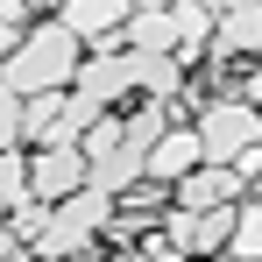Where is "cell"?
Returning a JSON list of instances; mask_svg holds the SVG:
<instances>
[{
  "mask_svg": "<svg viewBox=\"0 0 262 262\" xmlns=\"http://www.w3.org/2000/svg\"><path fill=\"white\" fill-rule=\"evenodd\" d=\"M21 199H29V156L0 149V213H14Z\"/></svg>",
  "mask_w": 262,
  "mask_h": 262,
  "instance_id": "cell-16",
  "label": "cell"
},
{
  "mask_svg": "<svg viewBox=\"0 0 262 262\" xmlns=\"http://www.w3.org/2000/svg\"><path fill=\"white\" fill-rule=\"evenodd\" d=\"M50 21H57L71 43L85 50V57H92V50H121V29H128V0H71V7H57Z\"/></svg>",
  "mask_w": 262,
  "mask_h": 262,
  "instance_id": "cell-5",
  "label": "cell"
},
{
  "mask_svg": "<svg viewBox=\"0 0 262 262\" xmlns=\"http://www.w3.org/2000/svg\"><path fill=\"white\" fill-rule=\"evenodd\" d=\"M14 142H21V99L0 85V149H14Z\"/></svg>",
  "mask_w": 262,
  "mask_h": 262,
  "instance_id": "cell-19",
  "label": "cell"
},
{
  "mask_svg": "<svg viewBox=\"0 0 262 262\" xmlns=\"http://www.w3.org/2000/svg\"><path fill=\"white\" fill-rule=\"evenodd\" d=\"M191 170H199V142H191V128H163L156 149H149V170H142V177L177 184V177H191Z\"/></svg>",
  "mask_w": 262,
  "mask_h": 262,
  "instance_id": "cell-11",
  "label": "cell"
},
{
  "mask_svg": "<svg viewBox=\"0 0 262 262\" xmlns=\"http://www.w3.org/2000/svg\"><path fill=\"white\" fill-rule=\"evenodd\" d=\"M114 220V199H99V191H71L64 206H50V220H43V234H36V255L43 262H57V255H78L92 234Z\"/></svg>",
  "mask_w": 262,
  "mask_h": 262,
  "instance_id": "cell-4",
  "label": "cell"
},
{
  "mask_svg": "<svg viewBox=\"0 0 262 262\" xmlns=\"http://www.w3.org/2000/svg\"><path fill=\"white\" fill-rule=\"evenodd\" d=\"M43 220H50V206H43V199H21V206H14V213H7V234H14V241H29V248H36V234H43Z\"/></svg>",
  "mask_w": 262,
  "mask_h": 262,
  "instance_id": "cell-18",
  "label": "cell"
},
{
  "mask_svg": "<svg viewBox=\"0 0 262 262\" xmlns=\"http://www.w3.org/2000/svg\"><path fill=\"white\" fill-rule=\"evenodd\" d=\"M262 255V206L241 191L234 199V227H227V262H255Z\"/></svg>",
  "mask_w": 262,
  "mask_h": 262,
  "instance_id": "cell-14",
  "label": "cell"
},
{
  "mask_svg": "<svg viewBox=\"0 0 262 262\" xmlns=\"http://www.w3.org/2000/svg\"><path fill=\"white\" fill-rule=\"evenodd\" d=\"M114 262H142V255H135V248H121V255H114Z\"/></svg>",
  "mask_w": 262,
  "mask_h": 262,
  "instance_id": "cell-20",
  "label": "cell"
},
{
  "mask_svg": "<svg viewBox=\"0 0 262 262\" xmlns=\"http://www.w3.org/2000/svg\"><path fill=\"white\" fill-rule=\"evenodd\" d=\"M206 43H213V7L206 0H177L170 7V57H177V71H184V57H199Z\"/></svg>",
  "mask_w": 262,
  "mask_h": 262,
  "instance_id": "cell-12",
  "label": "cell"
},
{
  "mask_svg": "<svg viewBox=\"0 0 262 262\" xmlns=\"http://www.w3.org/2000/svg\"><path fill=\"white\" fill-rule=\"evenodd\" d=\"M255 135H262V121H255V106H241V99H206L199 121H191V142H199L206 170H227L241 149H255Z\"/></svg>",
  "mask_w": 262,
  "mask_h": 262,
  "instance_id": "cell-3",
  "label": "cell"
},
{
  "mask_svg": "<svg viewBox=\"0 0 262 262\" xmlns=\"http://www.w3.org/2000/svg\"><path fill=\"white\" fill-rule=\"evenodd\" d=\"M78 64H85V50L71 43L57 21H36L29 36H21V50L7 57V71H0V85L14 92V99H43V92H64L71 78H78Z\"/></svg>",
  "mask_w": 262,
  "mask_h": 262,
  "instance_id": "cell-1",
  "label": "cell"
},
{
  "mask_svg": "<svg viewBox=\"0 0 262 262\" xmlns=\"http://www.w3.org/2000/svg\"><path fill=\"white\" fill-rule=\"evenodd\" d=\"M114 149H121V121H114V114H99V121L85 128V142H78V156H85V170H99V163H106Z\"/></svg>",
  "mask_w": 262,
  "mask_h": 262,
  "instance_id": "cell-15",
  "label": "cell"
},
{
  "mask_svg": "<svg viewBox=\"0 0 262 262\" xmlns=\"http://www.w3.org/2000/svg\"><path fill=\"white\" fill-rule=\"evenodd\" d=\"M163 128H170L163 106H142L135 121H121V149H114L99 170H85V191H99V199H128L135 184H142V170H149V149H156Z\"/></svg>",
  "mask_w": 262,
  "mask_h": 262,
  "instance_id": "cell-2",
  "label": "cell"
},
{
  "mask_svg": "<svg viewBox=\"0 0 262 262\" xmlns=\"http://www.w3.org/2000/svg\"><path fill=\"white\" fill-rule=\"evenodd\" d=\"M57 262H78V255H57Z\"/></svg>",
  "mask_w": 262,
  "mask_h": 262,
  "instance_id": "cell-21",
  "label": "cell"
},
{
  "mask_svg": "<svg viewBox=\"0 0 262 262\" xmlns=\"http://www.w3.org/2000/svg\"><path fill=\"white\" fill-rule=\"evenodd\" d=\"M71 191H85V156H78V149H43V156H29V199L64 206Z\"/></svg>",
  "mask_w": 262,
  "mask_h": 262,
  "instance_id": "cell-6",
  "label": "cell"
},
{
  "mask_svg": "<svg viewBox=\"0 0 262 262\" xmlns=\"http://www.w3.org/2000/svg\"><path fill=\"white\" fill-rule=\"evenodd\" d=\"M255 50H262V7L255 0L213 7V57H255Z\"/></svg>",
  "mask_w": 262,
  "mask_h": 262,
  "instance_id": "cell-8",
  "label": "cell"
},
{
  "mask_svg": "<svg viewBox=\"0 0 262 262\" xmlns=\"http://www.w3.org/2000/svg\"><path fill=\"white\" fill-rule=\"evenodd\" d=\"M170 191H177V213H213V206H234L248 184H241L234 170H206V163H199L191 177H177Z\"/></svg>",
  "mask_w": 262,
  "mask_h": 262,
  "instance_id": "cell-9",
  "label": "cell"
},
{
  "mask_svg": "<svg viewBox=\"0 0 262 262\" xmlns=\"http://www.w3.org/2000/svg\"><path fill=\"white\" fill-rule=\"evenodd\" d=\"M121 50H156V57H170V7H128V43Z\"/></svg>",
  "mask_w": 262,
  "mask_h": 262,
  "instance_id": "cell-13",
  "label": "cell"
},
{
  "mask_svg": "<svg viewBox=\"0 0 262 262\" xmlns=\"http://www.w3.org/2000/svg\"><path fill=\"white\" fill-rule=\"evenodd\" d=\"M128 85L149 92V106H170L177 85H184V71H177V57H156V50H128Z\"/></svg>",
  "mask_w": 262,
  "mask_h": 262,
  "instance_id": "cell-10",
  "label": "cell"
},
{
  "mask_svg": "<svg viewBox=\"0 0 262 262\" xmlns=\"http://www.w3.org/2000/svg\"><path fill=\"white\" fill-rule=\"evenodd\" d=\"M71 85H78L71 99H85V106L106 114V106L128 92V50H92L85 64H78V78H71Z\"/></svg>",
  "mask_w": 262,
  "mask_h": 262,
  "instance_id": "cell-7",
  "label": "cell"
},
{
  "mask_svg": "<svg viewBox=\"0 0 262 262\" xmlns=\"http://www.w3.org/2000/svg\"><path fill=\"white\" fill-rule=\"evenodd\" d=\"M57 114H64V92H43V99H21V135H36L43 142L57 128Z\"/></svg>",
  "mask_w": 262,
  "mask_h": 262,
  "instance_id": "cell-17",
  "label": "cell"
},
{
  "mask_svg": "<svg viewBox=\"0 0 262 262\" xmlns=\"http://www.w3.org/2000/svg\"><path fill=\"white\" fill-rule=\"evenodd\" d=\"M0 220H7V213H0Z\"/></svg>",
  "mask_w": 262,
  "mask_h": 262,
  "instance_id": "cell-22",
  "label": "cell"
}]
</instances>
